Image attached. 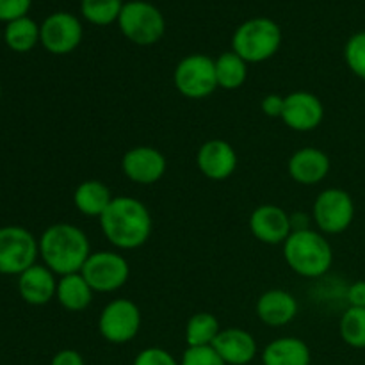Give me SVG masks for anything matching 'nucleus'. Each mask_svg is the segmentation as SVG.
I'll use <instances>...</instances> for the list:
<instances>
[{
    "label": "nucleus",
    "instance_id": "14",
    "mask_svg": "<svg viewBox=\"0 0 365 365\" xmlns=\"http://www.w3.org/2000/svg\"><path fill=\"white\" fill-rule=\"evenodd\" d=\"M250 232L264 245H284L292 234L291 216L278 205H260L250 216Z\"/></svg>",
    "mask_w": 365,
    "mask_h": 365
},
{
    "label": "nucleus",
    "instance_id": "18",
    "mask_svg": "<svg viewBox=\"0 0 365 365\" xmlns=\"http://www.w3.org/2000/svg\"><path fill=\"white\" fill-rule=\"evenodd\" d=\"M212 348L227 365H248L257 355L255 337L241 328L221 330Z\"/></svg>",
    "mask_w": 365,
    "mask_h": 365
},
{
    "label": "nucleus",
    "instance_id": "3",
    "mask_svg": "<svg viewBox=\"0 0 365 365\" xmlns=\"http://www.w3.org/2000/svg\"><path fill=\"white\" fill-rule=\"evenodd\" d=\"M284 259L299 277L319 278L330 271L334 250L321 232L305 228L294 230L284 242Z\"/></svg>",
    "mask_w": 365,
    "mask_h": 365
},
{
    "label": "nucleus",
    "instance_id": "8",
    "mask_svg": "<svg viewBox=\"0 0 365 365\" xmlns=\"http://www.w3.org/2000/svg\"><path fill=\"white\" fill-rule=\"evenodd\" d=\"M312 220L321 234H342L355 220V202L344 189L330 187L319 192L314 202Z\"/></svg>",
    "mask_w": 365,
    "mask_h": 365
},
{
    "label": "nucleus",
    "instance_id": "24",
    "mask_svg": "<svg viewBox=\"0 0 365 365\" xmlns=\"http://www.w3.org/2000/svg\"><path fill=\"white\" fill-rule=\"evenodd\" d=\"M39 34H41V27L29 16H24L7 24L4 39L13 52L24 53L38 45Z\"/></svg>",
    "mask_w": 365,
    "mask_h": 365
},
{
    "label": "nucleus",
    "instance_id": "17",
    "mask_svg": "<svg viewBox=\"0 0 365 365\" xmlns=\"http://www.w3.org/2000/svg\"><path fill=\"white\" fill-rule=\"evenodd\" d=\"M18 292L29 305H46L56 298L57 280L56 274L43 264H34L18 277Z\"/></svg>",
    "mask_w": 365,
    "mask_h": 365
},
{
    "label": "nucleus",
    "instance_id": "1",
    "mask_svg": "<svg viewBox=\"0 0 365 365\" xmlns=\"http://www.w3.org/2000/svg\"><path fill=\"white\" fill-rule=\"evenodd\" d=\"M100 227L114 248L135 250L150 239L153 221L150 210L138 198L114 196L106 212L100 216Z\"/></svg>",
    "mask_w": 365,
    "mask_h": 365
},
{
    "label": "nucleus",
    "instance_id": "13",
    "mask_svg": "<svg viewBox=\"0 0 365 365\" xmlns=\"http://www.w3.org/2000/svg\"><path fill=\"white\" fill-rule=\"evenodd\" d=\"M282 120L291 130H316L324 120V106L314 93L294 91L285 96Z\"/></svg>",
    "mask_w": 365,
    "mask_h": 365
},
{
    "label": "nucleus",
    "instance_id": "12",
    "mask_svg": "<svg viewBox=\"0 0 365 365\" xmlns=\"http://www.w3.org/2000/svg\"><path fill=\"white\" fill-rule=\"evenodd\" d=\"M168 160L163 152L153 146H135L125 152L121 159V171L134 184L152 185L164 177Z\"/></svg>",
    "mask_w": 365,
    "mask_h": 365
},
{
    "label": "nucleus",
    "instance_id": "35",
    "mask_svg": "<svg viewBox=\"0 0 365 365\" xmlns=\"http://www.w3.org/2000/svg\"><path fill=\"white\" fill-rule=\"evenodd\" d=\"M0 91H2V88H0Z\"/></svg>",
    "mask_w": 365,
    "mask_h": 365
},
{
    "label": "nucleus",
    "instance_id": "21",
    "mask_svg": "<svg viewBox=\"0 0 365 365\" xmlns=\"http://www.w3.org/2000/svg\"><path fill=\"white\" fill-rule=\"evenodd\" d=\"M93 289L82 273H71L57 280L56 298L68 312H82L93 302Z\"/></svg>",
    "mask_w": 365,
    "mask_h": 365
},
{
    "label": "nucleus",
    "instance_id": "23",
    "mask_svg": "<svg viewBox=\"0 0 365 365\" xmlns=\"http://www.w3.org/2000/svg\"><path fill=\"white\" fill-rule=\"evenodd\" d=\"M248 78V63L245 59L232 52L221 53L216 59V81L217 88L235 91L241 88Z\"/></svg>",
    "mask_w": 365,
    "mask_h": 365
},
{
    "label": "nucleus",
    "instance_id": "26",
    "mask_svg": "<svg viewBox=\"0 0 365 365\" xmlns=\"http://www.w3.org/2000/svg\"><path fill=\"white\" fill-rule=\"evenodd\" d=\"M342 341L355 349H365V309L349 307L341 317Z\"/></svg>",
    "mask_w": 365,
    "mask_h": 365
},
{
    "label": "nucleus",
    "instance_id": "29",
    "mask_svg": "<svg viewBox=\"0 0 365 365\" xmlns=\"http://www.w3.org/2000/svg\"><path fill=\"white\" fill-rule=\"evenodd\" d=\"M180 365H227L217 355L212 346L203 348H187L182 355Z\"/></svg>",
    "mask_w": 365,
    "mask_h": 365
},
{
    "label": "nucleus",
    "instance_id": "11",
    "mask_svg": "<svg viewBox=\"0 0 365 365\" xmlns=\"http://www.w3.org/2000/svg\"><path fill=\"white\" fill-rule=\"evenodd\" d=\"M39 41L53 56L73 52L82 41V24L70 13L50 14L41 24Z\"/></svg>",
    "mask_w": 365,
    "mask_h": 365
},
{
    "label": "nucleus",
    "instance_id": "31",
    "mask_svg": "<svg viewBox=\"0 0 365 365\" xmlns=\"http://www.w3.org/2000/svg\"><path fill=\"white\" fill-rule=\"evenodd\" d=\"M31 2L32 0H0V20L9 24L18 18L27 16Z\"/></svg>",
    "mask_w": 365,
    "mask_h": 365
},
{
    "label": "nucleus",
    "instance_id": "5",
    "mask_svg": "<svg viewBox=\"0 0 365 365\" xmlns=\"http://www.w3.org/2000/svg\"><path fill=\"white\" fill-rule=\"evenodd\" d=\"M173 82L178 93L185 98H207L217 89L216 61L205 53H191L177 64Z\"/></svg>",
    "mask_w": 365,
    "mask_h": 365
},
{
    "label": "nucleus",
    "instance_id": "30",
    "mask_svg": "<svg viewBox=\"0 0 365 365\" xmlns=\"http://www.w3.org/2000/svg\"><path fill=\"white\" fill-rule=\"evenodd\" d=\"M132 365H180L170 351L163 348H146L138 353Z\"/></svg>",
    "mask_w": 365,
    "mask_h": 365
},
{
    "label": "nucleus",
    "instance_id": "9",
    "mask_svg": "<svg viewBox=\"0 0 365 365\" xmlns=\"http://www.w3.org/2000/svg\"><path fill=\"white\" fill-rule=\"evenodd\" d=\"M141 310L130 299H113L98 317V331L110 344H127L141 330Z\"/></svg>",
    "mask_w": 365,
    "mask_h": 365
},
{
    "label": "nucleus",
    "instance_id": "4",
    "mask_svg": "<svg viewBox=\"0 0 365 365\" xmlns=\"http://www.w3.org/2000/svg\"><path fill=\"white\" fill-rule=\"evenodd\" d=\"M282 29L269 18H252L237 27L232 48L246 63H264L278 52Z\"/></svg>",
    "mask_w": 365,
    "mask_h": 365
},
{
    "label": "nucleus",
    "instance_id": "22",
    "mask_svg": "<svg viewBox=\"0 0 365 365\" xmlns=\"http://www.w3.org/2000/svg\"><path fill=\"white\" fill-rule=\"evenodd\" d=\"M114 196L110 189L100 180H84L77 185L73 192V203L82 216L98 217L110 205Z\"/></svg>",
    "mask_w": 365,
    "mask_h": 365
},
{
    "label": "nucleus",
    "instance_id": "25",
    "mask_svg": "<svg viewBox=\"0 0 365 365\" xmlns=\"http://www.w3.org/2000/svg\"><path fill=\"white\" fill-rule=\"evenodd\" d=\"M220 321L216 316L209 312H198L189 317L185 327V342L187 348H203L212 346L216 337L220 335Z\"/></svg>",
    "mask_w": 365,
    "mask_h": 365
},
{
    "label": "nucleus",
    "instance_id": "7",
    "mask_svg": "<svg viewBox=\"0 0 365 365\" xmlns=\"http://www.w3.org/2000/svg\"><path fill=\"white\" fill-rule=\"evenodd\" d=\"M39 255V242L27 228H0V274H18L34 266Z\"/></svg>",
    "mask_w": 365,
    "mask_h": 365
},
{
    "label": "nucleus",
    "instance_id": "34",
    "mask_svg": "<svg viewBox=\"0 0 365 365\" xmlns=\"http://www.w3.org/2000/svg\"><path fill=\"white\" fill-rule=\"evenodd\" d=\"M346 298H348L349 307L365 309V280H359L349 285Z\"/></svg>",
    "mask_w": 365,
    "mask_h": 365
},
{
    "label": "nucleus",
    "instance_id": "16",
    "mask_svg": "<svg viewBox=\"0 0 365 365\" xmlns=\"http://www.w3.org/2000/svg\"><path fill=\"white\" fill-rule=\"evenodd\" d=\"M330 157L319 148L296 150L289 159V175L294 182L302 185H316L323 182L330 173Z\"/></svg>",
    "mask_w": 365,
    "mask_h": 365
},
{
    "label": "nucleus",
    "instance_id": "10",
    "mask_svg": "<svg viewBox=\"0 0 365 365\" xmlns=\"http://www.w3.org/2000/svg\"><path fill=\"white\" fill-rule=\"evenodd\" d=\"M81 273L95 292H114L127 284L130 266L120 253L95 252L86 260Z\"/></svg>",
    "mask_w": 365,
    "mask_h": 365
},
{
    "label": "nucleus",
    "instance_id": "20",
    "mask_svg": "<svg viewBox=\"0 0 365 365\" xmlns=\"http://www.w3.org/2000/svg\"><path fill=\"white\" fill-rule=\"evenodd\" d=\"M262 365H312V355L302 339L280 337L264 348Z\"/></svg>",
    "mask_w": 365,
    "mask_h": 365
},
{
    "label": "nucleus",
    "instance_id": "28",
    "mask_svg": "<svg viewBox=\"0 0 365 365\" xmlns=\"http://www.w3.org/2000/svg\"><path fill=\"white\" fill-rule=\"evenodd\" d=\"M346 64L359 78L365 81V31L356 32L348 39L344 48Z\"/></svg>",
    "mask_w": 365,
    "mask_h": 365
},
{
    "label": "nucleus",
    "instance_id": "33",
    "mask_svg": "<svg viewBox=\"0 0 365 365\" xmlns=\"http://www.w3.org/2000/svg\"><path fill=\"white\" fill-rule=\"evenodd\" d=\"M50 365H86V362L84 356L75 349H61L59 353L53 355Z\"/></svg>",
    "mask_w": 365,
    "mask_h": 365
},
{
    "label": "nucleus",
    "instance_id": "27",
    "mask_svg": "<svg viewBox=\"0 0 365 365\" xmlns=\"http://www.w3.org/2000/svg\"><path fill=\"white\" fill-rule=\"evenodd\" d=\"M123 4L121 0H82L81 11L86 20L93 25H110L120 18Z\"/></svg>",
    "mask_w": 365,
    "mask_h": 365
},
{
    "label": "nucleus",
    "instance_id": "15",
    "mask_svg": "<svg viewBox=\"0 0 365 365\" xmlns=\"http://www.w3.org/2000/svg\"><path fill=\"white\" fill-rule=\"evenodd\" d=\"M196 164L203 177L210 180H227L237 168V153L230 143L223 139H210L200 146Z\"/></svg>",
    "mask_w": 365,
    "mask_h": 365
},
{
    "label": "nucleus",
    "instance_id": "19",
    "mask_svg": "<svg viewBox=\"0 0 365 365\" xmlns=\"http://www.w3.org/2000/svg\"><path fill=\"white\" fill-rule=\"evenodd\" d=\"M257 316L264 324L273 328L285 327L298 314V299L287 291L271 289L257 299Z\"/></svg>",
    "mask_w": 365,
    "mask_h": 365
},
{
    "label": "nucleus",
    "instance_id": "6",
    "mask_svg": "<svg viewBox=\"0 0 365 365\" xmlns=\"http://www.w3.org/2000/svg\"><path fill=\"white\" fill-rule=\"evenodd\" d=\"M118 24H120L125 38L141 46H148L159 41L166 29L163 13L155 6L141 2V0L123 4Z\"/></svg>",
    "mask_w": 365,
    "mask_h": 365
},
{
    "label": "nucleus",
    "instance_id": "2",
    "mask_svg": "<svg viewBox=\"0 0 365 365\" xmlns=\"http://www.w3.org/2000/svg\"><path fill=\"white\" fill-rule=\"evenodd\" d=\"M38 242L43 264L59 277L81 273L91 255L88 235L70 223L50 225Z\"/></svg>",
    "mask_w": 365,
    "mask_h": 365
},
{
    "label": "nucleus",
    "instance_id": "32",
    "mask_svg": "<svg viewBox=\"0 0 365 365\" xmlns=\"http://www.w3.org/2000/svg\"><path fill=\"white\" fill-rule=\"evenodd\" d=\"M284 103L285 96L277 95V93H271V95H266L262 98V103H260V109L266 116L269 118H282V113H284Z\"/></svg>",
    "mask_w": 365,
    "mask_h": 365
}]
</instances>
